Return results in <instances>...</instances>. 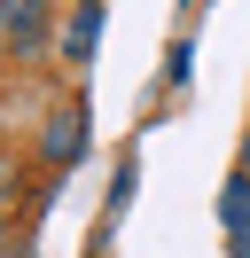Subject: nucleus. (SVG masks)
Instances as JSON below:
<instances>
[{"label":"nucleus","instance_id":"6","mask_svg":"<svg viewBox=\"0 0 250 258\" xmlns=\"http://www.w3.org/2000/svg\"><path fill=\"white\" fill-rule=\"evenodd\" d=\"M0 242H8V204H0Z\"/></svg>","mask_w":250,"mask_h":258},{"label":"nucleus","instance_id":"4","mask_svg":"<svg viewBox=\"0 0 250 258\" xmlns=\"http://www.w3.org/2000/svg\"><path fill=\"white\" fill-rule=\"evenodd\" d=\"M94 39H102V0H78L71 39H62V47H71V63H86V55H94Z\"/></svg>","mask_w":250,"mask_h":258},{"label":"nucleus","instance_id":"7","mask_svg":"<svg viewBox=\"0 0 250 258\" xmlns=\"http://www.w3.org/2000/svg\"><path fill=\"white\" fill-rule=\"evenodd\" d=\"M242 172H250V141H242Z\"/></svg>","mask_w":250,"mask_h":258},{"label":"nucleus","instance_id":"5","mask_svg":"<svg viewBox=\"0 0 250 258\" xmlns=\"http://www.w3.org/2000/svg\"><path fill=\"white\" fill-rule=\"evenodd\" d=\"M227 258H250V235H227Z\"/></svg>","mask_w":250,"mask_h":258},{"label":"nucleus","instance_id":"2","mask_svg":"<svg viewBox=\"0 0 250 258\" xmlns=\"http://www.w3.org/2000/svg\"><path fill=\"white\" fill-rule=\"evenodd\" d=\"M78 157H86V110H55L39 125V164L62 172V164H78Z\"/></svg>","mask_w":250,"mask_h":258},{"label":"nucleus","instance_id":"8","mask_svg":"<svg viewBox=\"0 0 250 258\" xmlns=\"http://www.w3.org/2000/svg\"><path fill=\"white\" fill-rule=\"evenodd\" d=\"M0 258H16V250H8V242H0Z\"/></svg>","mask_w":250,"mask_h":258},{"label":"nucleus","instance_id":"1","mask_svg":"<svg viewBox=\"0 0 250 258\" xmlns=\"http://www.w3.org/2000/svg\"><path fill=\"white\" fill-rule=\"evenodd\" d=\"M55 32V8L47 0H0V47L8 55H39Z\"/></svg>","mask_w":250,"mask_h":258},{"label":"nucleus","instance_id":"3","mask_svg":"<svg viewBox=\"0 0 250 258\" xmlns=\"http://www.w3.org/2000/svg\"><path fill=\"white\" fill-rule=\"evenodd\" d=\"M219 227H227V235H250V172H234L227 188H219Z\"/></svg>","mask_w":250,"mask_h":258}]
</instances>
